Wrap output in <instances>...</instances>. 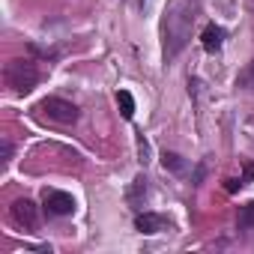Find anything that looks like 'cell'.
<instances>
[{
    "label": "cell",
    "mask_w": 254,
    "mask_h": 254,
    "mask_svg": "<svg viewBox=\"0 0 254 254\" xmlns=\"http://www.w3.org/2000/svg\"><path fill=\"white\" fill-rule=\"evenodd\" d=\"M197 12V0H177L165 18V60H174L191 39V24Z\"/></svg>",
    "instance_id": "cell-1"
},
{
    "label": "cell",
    "mask_w": 254,
    "mask_h": 254,
    "mask_svg": "<svg viewBox=\"0 0 254 254\" xmlns=\"http://www.w3.org/2000/svg\"><path fill=\"white\" fill-rule=\"evenodd\" d=\"M39 81V69L33 60H9L6 63V84L15 90V93H30Z\"/></svg>",
    "instance_id": "cell-2"
},
{
    "label": "cell",
    "mask_w": 254,
    "mask_h": 254,
    "mask_svg": "<svg viewBox=\"0 0 254 254\" xmlns=\"http://www.w3.org/2000/svg\"><path fill=\"white\" fill-rule=\"evenodd\" d=\"M36 111H39L42 117H48L51 123H60V126H72V123L78 120V108H75L72 102H66V99H57V96L42 99Z\"/></svg>",
    "instance_id": "cell-3"
},
{
    "label": "cell",
    "mask_w": 254,
    "mask_h": 254,
    "mask_svg": "<svg viewBox=\"0 0 254 254\" xmlns=\"http://www.w3.org/2000/svg\"><path fill=\"white\" fill-rule=\"evenodd\" d=\"M12 221H15L18 227H24V230L39 227V206H36L33 200H27V197H18V200L12 203Z\"/></svg>",
    "instance_id": "cell-4"
},
{
    "label": "cell",
    "mask_w": 254,
    "mask_h": 254,
    "mask_svg": "<svg viewBox=\"0 0 254 254\" xmlns=\"http://www.w3.org/2000/svg\"><path fill=\"white\" fill-rule=\"evenodd\" d=\"M45 212L48 215H72L75 197L69 191H45Z\"/></svg>",
    "instance_id": "cell-5"
},
{
    "label": "cell",
    "mask_w": 254,
    "mask_h": 254,
    "mask_svg": "<svg viewBox=\"0 0 254 254\" xmlns=\"http://www.w3.org/2000/svg\"><path fill=\"white\" fill-rule=\"evenodd\" d=\"M135 224H138L141 233H159V230H168L171 227V221L165 215H156V212H141L135 218Z\"/></svg>",
    "instance_id": "cell-6"
},
{
    "label": "cell",
    "mask_w": 254,
    "mask_h": 254,
    "mask_svg": "<svg viewBox=\"0 0 254 254\" xmlns=\"http://www.w3.org/2000/svg\"><path fill=\"white\" fill-rule=\"evenodd\" d=\"M224 27H218V24H206L203 27V33H200V42H203V48L209 51V54H215V51H221V45H224Z\"/></svg>",
    "instance_id": "cell-7"
},
{
    "label": "cell",
    "mask_w": 254,
    "mask_h": 254,
    "mask_svg": "<svg viewBox=\"0 0 254 254\" xmlns=\"http://www.w3.org/2000/svg\"><path fill=\"white\" fill-rule=\"evenodd\" d=\"M117 105H120V114H123L126 120L135 117V99H132L129 90H120V93H117Z\"/></svg>",
    "instance_id": "cell-8"
},
{
    "label": "cell",
    "mask_w": 254,
    "mask_h": 254,
    "mask_svg": "<svg viewBox=\"0 0 254 254\" xmlns=\"http://www.w3.org/2000/svg\"><path fill=\"white\" fill-rule=\"evenodd\" d=\"M162 165L171 168L174 174H183V171H186V162H183V156H177V153H165V156H162Z\"/></svg>",
    "instance_id": "cell-9"
},
{
    "label": "cell",
    "mask_w": 254,
    "mask_h": 254,
    "mask_svg": "<svg viewBox=\"0 0 254 254\" xmlns=\"http://www.w3.org/2000/svg\"><path fill=\"white\" fill-rule=\"evenodd\" d=\"M236 84H239V87H245V90H254V63H248V66L239 72Z\"/></svg>",
    "instance_id": "cell-10"
},
{
    "label": "cell",
    "mask_w": 254,
    "mask_h": 254,
    "mask_svg": "<svg viewBox=\"0 0 254 254\" xmlns=\"http://www.w3.org/2000/svg\"><path fill=\"white\" fill-rule=\"evenodd\" d=\"M239 227H254V200L239 209Z\"/></svg>",
    "instance_id": "cell-11"
},
{
    "label": "cell",
    "mask_w": 254,
    "mask_h": 254,
    "mask_svg": "<svg viewBox=\"0 0 254 254\" xmlns=\"http://www.w3.org/2000/svg\"><path fill=\"white\" fill-rule=\"evenodd\" d=\"M147 194V177H138L132 186V203H141V197Z\"/></svg>",
    "instance_id": "cell-12"
},
{
    "label": "cell",
    "mask_w": 254,
    "mask_h": 254,
    "mask_svg": "<svg viewBox=\"0 0 254 254\" xmlns=\"http://www.w3.org/2000/svg\"><path fill=\"white\" fill-rule=\"evenodd\" d=\"M138 153H141V162L147 165V162H150V144H147L144 138H138Z\"/></svg>",
    "instance_id": "cell-13"
},
{
    "label": "cell",
    "mask_w": 254,
    "mask_h": 254,
    "mask_svg": "<svg viewBox=\"0 0 254 254\" xmlns=\"http://www.w3.org/2000/svg\"><path fill=\"white\" fill-rule=\"evenodd\" d=\"M239 180H242V186L254 180V162H245V171H242V177H239Z\"/></svg>",
    "instance_id": "cell-14"
},
{
    "label": "cell",
    "mask_w": 254,
    "mask_h": 254,
    "mask_svg": "<svg viewBox=\"0 0 254 254\" xmlns=\"http://www.w3.org/2000/svg\"><path fill=\"white\" fill-rule=\"evenodd\" d=\"M224 189H227V191H236V189H242V180H227Z\"/></svg>",
    "instance_id": "cell-15"
},
{
    "label": "cell",
    "mask_w": 254,
    "mask_h": 254,
    "mask_svg": "<svg viewBox=\"0 0 254 254\" xmlns=\"http://www.w3.org/2000/svg\"><path fill=\"white\" fill-rule=\"evenodd\" d=\"M9 156H12V147H9V141H3V162H9Z\"/></svg>",
    "instance_id": "cell-16"
}]
</instances>
